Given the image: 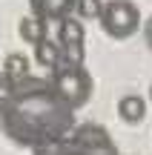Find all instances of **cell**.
Segmentation results:
<instances>
[{
    "instance_id": "6da1fadb",
    "label": "cell",
    "mask_w": 152,
    "mask_h": 155,
    "mask_svg": "<svg viewBox=\"0 0 152 155\" xmlns=\"http://www.w3.org/2000/svg\"><path fill=\"white\" fill-rule=\"evenodd\" d=\"M75 127V109L55 92L49 78L29 72L17 78L9 101L0 109V132L15 147L34 150L63 138Z\"/></svg>"
},
{
    "instance_id": "7a4b0ae2",
    "label": "cell",
    "mask_w": 152,
    "mask_h": 155,
    "mask_svg": "<svg viewBox=\"0 0 152 155\" xmlns=\"http://www.w3.org/2000/svg\"><path fill=\"white\" fill-rule=\"evenodd\" d=\"M32 155H121V152L106 127H101L95 121H86V124L75 121V127L63 138L34 147Z\"/></svg>"
},
{
    "instance_id": "3957f363",
    "label": "cell",
    "mask_w": 152,
    "mask_h": 155,
    "mask_svg": "<svg viewBox=\"0 0 152 155\" xmlns=\"http://www.w3.org/2000/svg\"><path fill=\"white\" fill-rule=\"evenodd\" d=\"M49 83L55 86V92L72 106L75 112L83 109L92 101V92H95V78L86 69V63H66L60 61L49 75Z\"/></svg>"
},
{
    "instance_id": "277c9868",
    "label": "cell",
    "mask_w": 152,
    "mask_h": 155,
    "mask_svg": "<svg viewBox=\"0 0 152 155\" xmlns=\"http://www.w3.org/2000/svg\"><path fill=\"white\" fill-rule=\"evenodd\" d=\"M103 35L112 40H126L141 29V9L132 0H106L98 15Z\"/></svg>"
},
{
    "instance_id": "5b68a950",
    "label": "cell",
    "mask_w": 152,
    "mask_h": 155,
    "mask_svg": "<svg viewBox=\"0 0 152 155\" xmlns=\"http://www.w3.org/2000/svg\"><path fill=\"white\" fill-rule=\"evenodd\" d=\"M57 26V46H60V61L66 63H83L86 61V29L83 20L75 15L63 17Z\"/></svg>"
},
{
    "instance_id": "8992f818",
    "label": "cell",
    "mask_w": 152,
    "mask_h": 155,
    "mask_svg": "<svg viewBox=\"0 0 152 155\" xmlns=\"http://www.w3.org/2000/svg\"><path fill=\"white\" fill-rule=\"evenodd\" d=\"M75 3L78 0H29V9H32L34 17H40L52 26V23L75 15Z\"/></svg>"
},
{
    "instance_id": "52a82bcc",
    "label": "cell",
    "mask_w": 152,
    "mask_h": 155,
    "mask_svg": "<svg viewBox=\"0 0 152 155\" xmlns=\"http://www.w3.org/2000/svg\"><path fill=\"white\" fill-rule=\"evenodd\" d=\"M115 112H118V118H121L124 124L135 127V124H141L144 118H147L149 104H147V98H141V95H124V98H118Z\"/></svg>"
},
{
    "instance_id": "ba28073f",
    "label": "cell",
    "mask_w": 152,
    "mask_h": 155,
    "mask_svg": "<svg viewBox=\"0 0 152 155\" xmlns=\"http://www.w3.org/2000/svg\"><path fill=\"white\" fill-rule=\"evenodd\" d=\"M32 49H34V63H37L40 69H46V72H52V69L60 63V46H57V40H52L49 35L40 38Z\"/></svg>"
},
{
    "instance_id": "9c48e42d",
    "label": "cell",
    "mask_w": 152,
    "mask_h": 155,
    "mask_svg": "<svg viewBox=\"0 0 152 155\" xmlns=\"http://www.w3.org/2000/svg\"><path fill=\"white\" fill-rule=\"evenodd\" d=\"M17 35H20V40H26L29 46H34L40 38L49 35V23L40 20V17H34L32 12H29V15L20 17V23H17Z\"/></svg>"
},
{
    "instance_id": "30bf717a",
    "label": "cell",
    "mask_w": 152,
    "mask_h": 155,
    "mask_svg": "<svg viewBox=\"0 0 152 155\" xmlns=\"http://www.w3.org/2000/svg\"><path fill=\"white\" fill-rule=\"evenodd\" d=\"M3 72L11 78V81H17V78H26L32 72V63H29L26 55H20V52H9V55L3 58Z\"/></svg>"
},
{
    "instance_id": "8fae6325",
    "label": "cell",
    "mask_w": 152,
    "mask_h": 155,
    "mask_svg": "<svg viewBox=\"0 0 152 155\" xmlns=\"http://www.w3.org/2000/svg\"><path fill=\"white\" fill-rule=\"evenodd\" d=\"M101 6L103 0H78L75 3V17H80V20H98V15H101Z\"/></svg>"
},
{
    "instance_id": "7c38bea8",
    "label": "cell",
    "mask_w": 152,
    "mask_h": 155,
    "mask_svg": "<svg viewBox=\"0 0 152 155\" xmlns=\"http://www.w3.org/2000/svg\"><path fill=\"white\" fill-rule=\"evenodd\" d=\"M11 89H15V81H11L9 75L0 69V109H3V104L9 101V95H11Z\"/></svg>"
},
{
    "instance_id": "4fadbf2b",
    "label": "cell",
    "mask_w": 152,
    "mask_h": 155,
    "mask_svg": "<svg viewBox=\"0 0 152 155\" xmlns=\"http://www.w3.org/2000/svg\"><path fill=\"white\" fill-rule=\"evenodd\" d=\"M144 40H147V46H149V52H152V15H149V20L144 23Z\"/></svg>"
},
{
    "instance_id": "5bb4252c",
    "label": "cell",
    "mask_w": 152,
    "mask_h": 155,
    "mask_svg": "<svg viewBox=\"0 0 152 155\" xmlns=\"http://www.w3.org/2000/svg\"><path fill=\"white\" fill-rule=\"evenodd\" d=\"M149 101H152V86H149Z\"/></svg>"
}]
</instances>
